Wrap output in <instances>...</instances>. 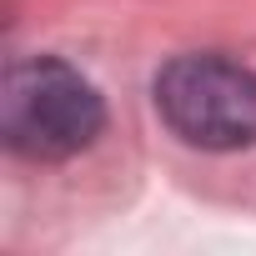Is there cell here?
<instances>
[{
  "instance_id": "6da1fadb",
  "label": "cell",
  "mask_w": 256,
  "mask_h": 256,
  "mask_svg": "<svg viewBox=\"0 0 256 256\" xmlns=\"http://www.w3.org/2000/svg\"><path fill=\"white\" fill-rule=\"evenodd\" d=\"M106 131L100 90L60 56L16 60L0 86V136L26 161H70Z\"/></svg>"
},
{
  "instance_id": "7a4b0ae2",
  "label": "cell",
  "mask_w": 256,
  "mask_h": 256,
  "mask_svg": "<svg viewBox=\"0 0 256 256\" xmlns=\"http://www.w3.org/2000/svg\"><path fill=\"white\" fill-rule=\"evenodd\" d=\"M156 110L171 136L196 151H246L256 146V70L216 56L191 50L156 70Z\"/></svg>"
}]
</instances>
